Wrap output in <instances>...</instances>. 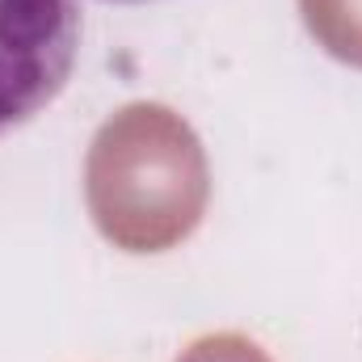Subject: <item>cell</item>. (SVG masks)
<instances>
[{"mask_svg": "<svg viewBox=\"0 0 362 362\" xmlns=\"http://www.w3.org/2000/svg\"><path fill=\"white\" fill-rule=\"evenodd\" d=\"M110 4H148V0H110Z\"/></svg>", "mask_w": 362, "mask_h": 362, "instance_id": "5", "label": "cell"}, {"mask_svg": "<svg viewBox=\"0 0 362 362\" xmlns=\"http://www.w3.org/2000/svg\"><path fill=\"white\" fill-rule=\"evenodd\" d=\"M177 362H270V358L257 341H249L240 333H206Z\"/></svg>", "mask_w": 362, "mask_h": 362, "instance_id": "4", "label": "cell"}, {"mask_svg": "<svg viewBox=\"0 0 362 362\" xmlns=\"http://www.w3.org/2000/svg\"><path fill=\"white\" fill-rule=\"evenodd\" d=\"M299 13L333 59L362 68V0H299Z\"/></svg>", "mask_w": 362, "mask_h": 362, "instance_id": "3", "label": "cell"}, {"mask_svg": "<svg viewBox=\"0 0 362 362\" xmlns=\"http://www.w3.org/2000/svg\"><path fill=\"white\" fill-rule=\"evenodd\" d=\"M85 198L110 245L127 253H165L206 215V152L169 105L131 101L93 135Z\"/></svg>", "mask_w": 362, "mask_h": 362, "instance_id": "1", "label": "cell"}, {"mask_svg": "<svg viewBox=\"0 0 362 362\" xmlns=\"http://www.w3.org/2000/svg\"><path fill=\"white\" fill-rule=\"evenodd\" d=\"M81 55L76 0H0V135L68 89Z\"/></svg>", "mask_w": 362, "mask_h": 362, "instance_id": "2", "label": "cell"}]
</instances>
